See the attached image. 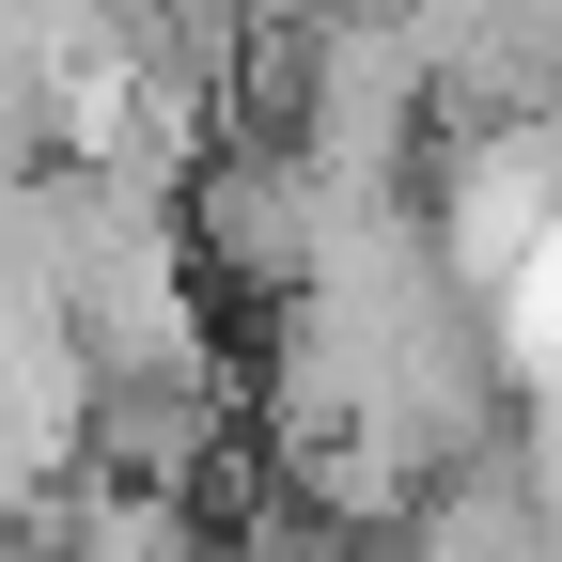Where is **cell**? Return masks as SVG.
Here are the masks:
<instances>
[{
  "label": "cell",
  "mask_w": 562,
  "mask_h": 562,
  "mask_svg": "<svg viewBox=\"0 0 562 562\" xmlns=\"http://www.w3.org/2000/svg\"><path fill=\"white\" fill-rule=\"evenodd\" d=\"M328 220H344V188L297 157V140H220L203 188H188V250L220 281H250V297H313Z\"/></svg>",
  "instance_id": "1"
},
{
  "label": "cell",
  "mask_w": 562,
  "mask_h": 562,
  "mask_svg": "<svg viewBox=\"0 0 562 562\" xmlns=\"http://www.w3.org/2000/svg\"><path fill=\"white\" fill-rule=\"evenodd\" d=\"M94 469H110V484H157V501H188V484L220 469V375L94 391Z\"/></svg>",
  "instance_id": "2"
},
{
  "label": "cell",
  "mask_w": 562,
  "mask_h": 562,
  "mask_svg": "<svg viewBox=\"0 0 562 562\" xmlns=\"http://www.w3.org/2000/svg\"><path fill=\"white\" fill-rule=\"evenodd\" d=\"M0 562H16V547H0Z\"/></svg>",
  "instance_id": "3"
}]
</instances>
